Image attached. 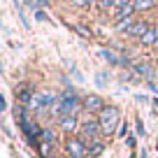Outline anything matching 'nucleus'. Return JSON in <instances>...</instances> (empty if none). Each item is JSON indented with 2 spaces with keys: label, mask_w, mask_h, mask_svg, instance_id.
<instances>
[{
  "label": "nucleus",
  "mask_w": 158,
  "mask_h": 158,
  "mask_svg": "<svg viewBox=\"0 0 158 158\" xmlns=\"http://www.w3.org/2000/svg\"><path fill=\"white\" fill-rule=\"evenodd\" d=\"M58 126H60V130H63V133H77V130H79L77 116H63Z\"/></svg>",
  "instance_id": "obj_8"
},
{
  "label": "nucleus",
  "mask_w": 158,
  "mask_h": 158,
  "mask_svg": "<svg viewBox=\"0 0 158 158\" xmlns=\"http://www.w3.org/2000/svg\"><path fill=\"white\" fill-rule=\"evenodd\" d=\"M79 107H81V98L72 91V93L60 95V102H58V107H56V112L60 114V118H63V116H77Z\"/></svg>",
  "instance_id": "obj_1"
},
{
  "label": "nucleus",
  "mask_w": 158,
  "mask_h": 158,
  "mask_svg": "<svg viewBox=\"0 0 158 158\" xmlns=\"http://www.w3.org/2000/svg\"><path fill=\"white\" fill-rule=\"evenodd\" d=\"M98 84H100V86H105V84H107V79H105V74H102V72L98 74Z\"/></svg>",
  "instance_id": "obj_16"
},
{
  "label": "nucleus",
  "mask_w": 158,
  "mask_h": 158,
  "mask_svg": "<svg viewBox=\"0 0 158 158\" xmlns=\"http://www.w3.org/2000/svg\"><path fill=\"white\" fill-rule=\"evenodd\" d=\"M98 7H100V12H109L116 7V0H98Z\"/></svg>",
  "instance_id": "obj_12"
},
{
  "label": "nucleus",
  "mask_w": 158,
  "mask_h": 158,
  "mask_svg": "<svg viewBox=\"0 0 158 158\" xmlns=\"http://www.w3.org/2000/svg\"><path fill=\"white\" fill-rule=\"evenodd\" d=\"M105 151V144L102 142H93V144H91V147H89V156H100V153H102Z\"/></svg>",
  "instance_id": "obj_11"
},
{
  "label": "nucleus",
  "mask_w": 158,
  "mask_h": 158,
  "mask_svg": "<svg viewBox=\"0 0 158 158\" xmlns=\"http://www.w3.org/2000/svg\"><path fill=\"white\" fill-rule=\"evenodd\" d=\"M33 2H35L37 7H40V5H51V0H33Z\"/></svg>",
  "instance_id": "obj_17"
},
{
  "label": "nucleus",
  "mask_w": 158,
  "mask_h": 158,
  "mask_svg": "<svg viewBox=\"0 0 158 158\" xmlns=\"http://www.w3.org/2000/svg\"><path fill=\"white\" fill-rule=\"evenodd\" d=\"M98 121H100V130H102V135L114 133V128H116V123H118V109L116 107H105L102 112H100Z\"/></svg>",
  "instance_id": "obj_2"
},
{
  "label": "nucleus",
  "mask_w": 158,
  "mask_h": 158,
  "mask_svg": "<svg viewBox=\"0 0 158 158\" xmlns=\"http://www.w3.org/2000/svg\"><path fill=\"white\" fill-rule=\"evenodd\" d=\"M81 109H86V112H91V114H100L105 109V100L100 98V95H84L81 98Z\"/></svg>",
  "instance_id": "obj_4"
},
{
  "label": "nucleus",
  "mask_w": 158,
  "mask_h": 158,
  "mask_svg": "<svg viewBox=\"0 0 158 158\" xmlns=\"http://www.w3.org/2000/svg\"><path fill=\"white\" fill-rule=\"evenodd\" d=\"M65 151H68L70 158H86L89 156V147H86V142L81 137H68Z\"/></svg>",
  "instance_id": "obj_3"
},
{
  "label": "nucleus",
  "mask_w": 158,
  "mask_h": 158,
  "mask_svg": "<svg viewBox=\"0 0 158 158\" xmlns=\"http://www.w3.org/2000/svg\"><path fill=\"white\" fill-rule=\"evenodd\" d=\"M139 42H142L144 47H156V42H158V30H156V28H149Z\"/></svg>",
  "instance_id": "obj_10"
},
{
  "label": "nucleus",
  "mask_w": 158,
  "mask_h": 158,
  "mask_svg": "<svg viewBox=\"0 0 158 158\" xmlns=\"http://www.w3.org/2000/svg\"><path fill=\"white\" fill-rule=\"evenodd\" d=\"M93 2H98V0H72L74 7H91Z\"/></svg>",
  "instance_id": "obj_14"
},
{
  "label": "nucleus",
  "mask_w": 158,
  "mask_h": 158,
  "mask_svg": "<svg viewBox=\"0 0 158 158\" xmlns=\"http://www.w3.org/2000/svg\"><path fill=\"white\" fill-rule=\"evenodd\" d=\"M0 70H2V63H0Z\"/></svg>",
  "instance_id": "obj_20"
},
{
  "label": "nucleus",
  "mask_w": 158,
  "mask_h": 158,
  "mask_svg": "<svg viewBox=\"0 0 158 158\" xmlns=\"http://www.w3.org/2000/svg\"><path fill=\"white\" fill-rule=\"evenodd\" d=\"M0 109H5V100H2V95H0Z\"/></svg>",
  "instance_id": "obj_19"
},
{
  "label": "nucleus",
  "mask_w": 158,
  "mask_h": 158,
  "mask_svg": "<svg viewBox=\"0 0 158 158\" xmlns=\"http://www.w3.org/2000/svg\"><path fill=\"white\" fill-rule=\"evenodd\" d=\"M137 133H139V135H144V126H142V121H137Z\"/></svg>",
  "instance_id": "obj_18"
},
{
  "label": "nucleus",
  "mask_w": 158,
  "mask_h": 158,
  "mask_svg": "<svg viewBox=\"0 0 158 158\" xmlns=\"http://www.w3.org/2000/svg\"><path fill=\"white\" fill-rule=\"evenodd\" d=\"M135 12H151L158 7V0H133Z\"/></svg>",
  "instance_id": "obj_9"
},
{
  "label": "nucleus",
  "mask_w": 158,
  "mask_h": 158,
  "mask_svg": "<svg viewBox=\"0 0 158 158\" xmlns=\"http://www.w3.org/2000/svg\"><path fill=\"white\" fill-rule=\"evenodd\" d=\"M100 56H102L105 60H107V63H112V65H116L118 60H116V56L112 54V51H100Z\"/></svg>",
  "instance_id": "obj_13"
},
{
  "label": "nucleus",
  "mask_w": 158,
  "mask_h": 158,
  "mask_svg": "<svg viewBox=\"0 0 158 158\" xmlns=\"http://www.w3.org/2000/svg\"><path fill=\"white\" fill-rule=\"evenodd\" d=\"M79 133H81L84 139H91V144L98 142V135L102 133V130H100V121H86V123L79 128Z\"/></svg>",
  "instance_id": "obj_5"
},
{
  "label": "nucleus",
  "mask_w": 158,
  "mask_h": 158,
  "mask_svg": "<svg viewBox=\"0 0 158 158\" xmlns=\"http://www.w3.org/2000/svg\"><path fill=\"white\" fill-rule=\"evenodd\" d=\"M133 14H135V5L133 2H130V5H123V7H114V21H116V23L133 19Z\"/></svg>",
  "instance_id": "obj_6"
},
{
  "label": "nucleus",
  "mask_w": 158,
  "mask_h": 158,
  "mask_svg": "<svg viewBox=\"0 0 158 158\" xmlns=\"http://www.w3.org/2000/svg\"><path fill=\"white\" fill-rule=\"evenodd\" d=\"M151 28V26L147 23V21H133V26H130L128 30H126V35H130V37H137V40H142L144 37V33Z\"/></svg>",
  "instance_id": "obj_7"
},
{
  "label": "nucleus",
  "mask_w": 158,
  "mask_h": 158,
  "mask_svg": "<svg viewBox=\"0 0 158 158\" xmlns=\"http://www.w3.org/2000/svg\"><path fill=\"white\" fill-rule=\"evenodd\" d=\"M35 21H47V16H44L42 10H35Z\"/></svg>",
  "instance_id": "obj_15"
}]
</instances>
